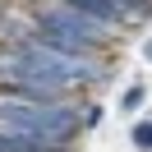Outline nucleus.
<instances>
[{
    "label": "nucleus",
    "instance_id": "nucleus-8",
    "mask_svg": "<svg viewBox=\"0 0 152 152\" xmlns=\"http://www.w3.org/2000/svg\"><path fill=\"white\" fill-rule=\"evenodd\" d=\"M143 51H148V60H152V42H148V46H143Z\"/></svg>",
    "mask_w": 152,
    "mask_h": 152
},
{
    "label": "nucleus",
    "instance_id": "nucleus-6",
    "mask_svg": "<svg viewBox=\"0 0 152 152\" xmlns=\"http://www.w3.org/2000/svg\"><path fill=\"white\" fill-rule=\"evenodd\" d=\"M134 148H148L152 152V124H134Z\"/></svg>",
    "mask_w": 152,
    "mask_h": 152
},
{
    "label": "nucleus",
    "instance_id": "nucleus-7",
    "mask_svg": "<svg viewBox=\"0 0 152 152\" xmlns=\"http://www.w3.org/2000/svg\"><path fill=\"white\" fill-rule=\"evenodd\" d=\"M138 102H143V88H138V83H134V88H129V92H124V111H134V106H138Z\"/></svg>",
    "mask_w": 152,
    "mask_h": 152
},
{
    "label": "nucleus",
    "instance_id": "nucleus-4",
    "mask_svg": "<svg viewBox=\"0 0 152 152\" xmlns=\"http://www.w3.org/2000/svg\"><path fill=\"white\" fill-rule=\"evenodd\" d=\"M74 10H83L88 19H97V23H115L120 19V5L115 0H69Z\"/></svg>",
    "mask_w": 152,
    "mask_h": 152
},
{
    "label": "nucleus",
    "instance_id": "nucleus-1",
    "mask_svg": "<svg viewBox=\"0 0 152 152\" xmlns=\"http://www.w3.org/2000/svg\"><path fill=\"white\" fill-rule=\"evenodd\" d=\"M92 74V65H88L83 56H74V51H60L51 46V42H32V46L19 51V83H37V88H65L74 83V78H88Z\"/></svg>",
    "mask_w": 152,
    "mask_h": 152
},
{
    "label": "nucleus",
    "instance_id": "nucleus-5",
    "mask_svg": "<svg viewBox=\"0 0 152 152\" xmlns=\"http://www.w3.org/2000/svg\"><path fill=\"white\" fill-rule=\"evenodd\" d=\"M0 152H56L46 138H28V134H0Z\"/></svg>",
    "mask_w": 152,
    "mask_h": 152
},
{
    "label": "nucleus",
    "instance_id": "nucleus-2",
    "mask_svg": "<svg viewBox=\"0 0 152 152\" xmlns=\"http://www.w3.org/2000/svg\"><path fill=\"white\" fill-rule=\"evenodd\" d=\"M74 111L65 106H32V102H0V134H28V138H65L74 129Z\"/></svg>",
    "mask_w": 152,
    "mask_h": 152
},
{
    "label": "nucleus",
    "instance_id": "nucleus-3",
    "mask_svg": "<svg viewBox=\"0 0 152 152\" xmlns=\"http://www.w3.org/2000/svg\"><path fill=\"white\" fill-rule=\"evenodd\" d=\"M42 32H46L51 46L83 56V51L92 46L97 37H102V23L88 19V14H83V10H74V5H65V10H46V14H42Z\"/></svg>",
    "mask_w": 152,
    "mask_h": 152
}]
</instances>
